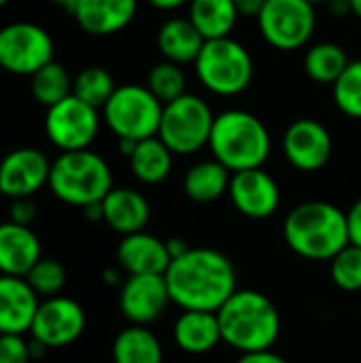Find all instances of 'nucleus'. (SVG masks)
<instances>
[{
	"label": "nucleus",
	"instance_id": "1",
	"mask_svg": "<svg viewBox=\"0 0 361 363\" xmlns=\"http://www.w3.org/2000/svg\"><path fill=\"white\" fill-rule=\"evenodd\" d=\"M164 279L170 300L183 311L217 313L238 289L230 257L209 247H191L183 257L172 259Z\"/></svg>",
	"mask_w": 361,
	"mask_h": 363
},
{
	"label": "nucleus",
	"instance_id": "2",
	"mask_svg": "<svg viewBox=\"0 0 361 363\" xmlns=\"http://www.w3.org/2000/svg\"><path fill=\"white\" fill-rule=\"evenodd\" d=\"M287 247L311 262H332L349 240L347 213L332 202L311 200L289 211L283 221Z\"/></svg>",
	"mask_w": 361,
	"mask_h": 363
},
{
	"label": "nucleus",
	"instance_id": "3",
	"mask_svg": "<svg viewBox=\"0 0 361 363\" xmlns=\"http://www.w3.org/2000/svg\"><path fill=\"white\" fill-rule=\"evenodd\" d=\"M221 340L240 355L270 351L281 334V315L274 302L255 289H236L217 311Z\"/></svg>",
	"mask_w": 361,
	"mask_h": 363
},
{
	"label": "nucleus",
	"instance_id": "4",
	"mask_svg": "<svg viewBox=\"0 0 361 363\" xmlns=\"http://www.w3.org/2000/svg\"><path fill=\"white\" fill-rule=\"evenodd\" d=\"M209 149L230 172L262 168L270 157L272 140L264 121L243 108H228L215 115Z\"/></svg>",
	"mask_w": 361,
	"mask_h": 363
},
{
	"label": "nucleus",
	"instance_id": "5",
	"mask_svg": "<svg viewBox=\"0 0 361 363\" xmlns=\"http://www.w3.org/2000/svg\"><path fill=\"white\" fill-rule=\"evenodd\" d=\"M47 187L64 204L85 208L106 198L113 189V172L106 160L91 149L64 151L51 162Z\"/></svg>",
	"mask_w": 361,
	"mask_h": 363
},
{
	"label": "nucleus",
	"instance_id": "6",
	"mask_svg": "<svg viewBox=\"0 0 361 363\" xmlns=\"http://www.w3.org/2000/svg\"><path fill=\"white\" fill-rule=\"evenodd\" d=\"M194 68L202 87L215 96L243 94L255 74L249 49L232 36L206 40L194 62Z\"/></svg>",
	"mask_w": 361,
	"mask_h": 363
},
{
	"label": "nucleus",
	"instance_id": "7",
	"mask_svg": "<svg viewBox=\"0 0 361 363\" xmlns=\"http://www.w3.org/2000/svg\"><path fill=\"white\" fill-rule=\"evenodd\" d=\"M164 104L147 85L126 83L115 89L102 108V119L117 140H145L157 136Z\"/></svg>",
	"mask_w": 361,
	"mask_h": 363
},
{
	"label": "nucleus",
	"instance_id": "8",
	"mask_svg": "<svg viewBox=\"0 0 361 363\" xmlns=\"http://www.w3.org/2000/svg\"><path fill=\"white\" fill-rule=\"evenodd\" d=\"M215 113L209 102L196 94H185L164 104L157 136L174 155H191L209 147Z\"/></svg>",
	"mask_w": 361,
	"mask_h": 363
},
{
	"label": "nucleus",
	"instance_id": "9",
	"mask_svg": "<svg viewBox=\"0 0 361 363\" xmlns=\"http://www.w3.org/2000/svg\"><path fill=\"white\" fill-rule=\"evenodd\" d=\"M51 34L32 21H13L0 28V68L17 74L32 77L36 70L53 62Z\"/></svg>",
	"mask_w": 361,
	"mask_h": 363
},
{
	"label": "nucleus",
	"instance_id": "10",
	"mask_svg": "<svg viewBox=\"0 0 361 363\" xmlns=\"http://www.w3.org/2000/svg\"><path fill=\"white\" fill-rule=\"evenodd\" d=\"M264 40L279 51L304 47L317 26L315 6L306 0H266L257 17Z\"/></svg>",
	"mask_w": 361,
	"mask_h": 363
},
{
	"label": "nucleus",
	"instance_id": "11",
	"mask_svg": "<svg viewBox=\"0 0 361 363\" xmlns=\"http://www.w3.org/2000/svg\"><path fill=\"white\" fill-rule=\"evenodd\" d=\"M100 132V111L74 96L47 108L45 134L53 147L64 151L89 149Z\"/></svg>",
	"mask_w": 361,
	"mask_h": 363
},
{
	"label": "nucleus",
	"instance_id": "12",
	"mask_svg": "<svg viewBox=\"0 0 361 363\" xmlns=\"http://www.w3.org/2000/svg\"><path fill=\"white\" fill-rule=\"evenodd\" d=\"M85 323V311L79 302L72 298L55 296L45 298L38 304L30 334L47 349H62L81 338Z\"/></svg>",
	"mask_w": 361,
	"mask_h": 363
},
{
	"label": "nucleus",
	"instance_id": "13",
	"mask_svg": "<svg viewBox=\"0 0 361 363\" xmlns=\"http://www.w3.org/2000/svg\"><path fill=\"white\" fill-rule=\"evenodd\" d=\"M332 151L334 140L330 130L313 117L296 119L283 134L285 160L300 172H317L326 168Z\"/></svg>",
	"mask_w": 361,
	"mask_h": 363
},
{
	"label": "nucleus",
	"instance_id": "14",
	"mask_svg": "<svg viewBox=\"0 0 361 363\" xmlns=\"http://www.w3.org/2000/svg\"><path fill=\"white\" fill-rule=\"evenodd\" d=\"M51 162L36 147L13 149L0 160V194L9 200L32 198L49 183Z\"/></svg>",
	"mask_w": 361,
	"mask_h": 363
},
{
	"label": "nucleus",
	"instance_id": "15",
	"mask_svg": "<svg viewBox=\"0 0 361 363\" xmlns=\"http://www.w3.org/2000/svg\"><path fill=\"white\" fill-rule=\"evenodd\" d=\"M228 196L234 208L249 219H268L281 204L279 183L264 168L232 172Z\"/></svg>",
	"mask_w": 361,
	"mask_h": 363
},
{
	"label": "nucleus",
	"instance_id": "16",
	"mask_svg": "<svg viewBox=\"0 0 361 363\" xmlns=\"http://www.w3.org/2000/svg\"><path fill=\"white\" fill-rule=\"evenodd\" d=\"M170 291L164 274L128 277L119 289V311L132 325L157 321L170 304Z\"/></svg>",
	"mask_w": 361,
	"mask_h": 363
},
{
	"label": "nucleus",
	"instance_id": "17",
	"mask_svg": "<svg viewBox=\"0 0 361 363\" xmlns=\"http://www.w3.org/2000/svg\"><path fill=\"white\" fill-rule=\"evenodd\" d=\"M138 11V0H79L72 17L91 36H111L126 30Z\"/></svg>",
	"mask_w": 361,
	"mask_h": 363
},
{
	"label": "nucleus",
	"instance_id": "18",
	"mask_svg": "<svg viewBox=\"0 0 361 363\" xmlns=\"http://www.w3.org/2000/svg\"><path fill=\"white\" fill-rule=\"evenodd\" d=\"M117 262L128 277L140 274H166L170 266V253L166 240H160L153 234L136 232L121 238L117 247Z\"/></svg>",
	"mask_w": 361,
	"mask_h": 363
},
{
	"label": "nucleus",
	"instance_id": "19",
	"mask_svg": "<svg viewBox=\"0 0 361 363\" xmlns=\"http://www.w3.org/2000/svg\"><path fill=\"white\" fill-rule=\"evenodd\" d=\"M38 296L21 277L0 274V334L30 332L38 311Z\"/></svg>",
	"mask_w": 361,
	"mask_h": 363
},
{
	"label": "nucleus",
	"instance_id": "20",
	"mask_svg": "<svg viewBox=\"0 0 361 363\" xmlns=\"http://www.w3.org/2000/svg\"><path fill=\"white\" fill-rule=\"evenodd\" d=\"M40 257V240L32 228L11 221L0 223V274L23 279Z\"/></svg>",
	"mask_w": 361,
	"mask_h": 363
},
{
	"label": "nucleus",
	"instance_id": "21",
	"mask_svg": "<svg viewBox=\"0 0 361 363\" xmlns=\"http://www.w3.org/2000/svg\"><path fill=\"white\" fill-rule=\"evenodd\" d=\"M102 211L104 223L121 236L143 232L151 217L147 198L132 187H113L102 200Z\"/></svg>",
	"mask_w": 361,
	"mask_h": 363
},
{
	"label": "nucleus",
	"instance_id": "22",
	"mask_svg": "<svg viewBox=\"0 0 361 363\" xmlns=\"http://www.w3.org/2000/svg\"><path fill=\"white\" fill-rule=\"evenodd\" d=\"M172 336L177 347L189 355L211 353L219 342H223L217 313L204 311H183L174 321Z\"/></svg>",
	"mask_w": 361,
	"mask_h": 363
},
{
	"label": "nucleus",
	"instance_id": "23",
	"mask_svg": "<svg viewBox=\"0 0 361 363\" xmlns=\"http://www.w3.org/2000/svg\"><path fill=\"white\" fill-rule=\"evenodd\" d=\"M202 34L189 21V17H172L164 21L157 30V49L164 60L179 66L194 64L204 47Z\"/></svg>",
	"mask_w": 361,
	"mask_h": 363
},
{
	"label": "nucleus",
	"instance_id": "24",
	"mask_svg": "<svg viewBox=\"0 0 361 363\" xmlns=\"http://www.w3.org/2000/svg\"><path fill=\"white\" fill-rule=\"evenodd\" d=\"M232 172L215 157L194 164L183 177V191L198 204H211L230 189Z\"/></svg>",
	"mask_w": 361,
	"mask_h": 363
},
{
	"label": "nucleus",
	"instance_id": "25",
	"mask_svg": "<svg viewBox=\"0 0 361 363\" xmlns=\"http://www.w3.org/2000/svg\"><path fill=\"white\" fill-rule=\"evenodd\" d=\"M174 153L160 140V136H151L138 140L132 155L128 157L132 174L145 185L164 183L172 172Z\"/></svg>",
	"mask_w": 361,
	"mask_h": 363
},
{
	"label": "nucleus",
	"instance_id": "26",
	"mask_svg": "<svg viewBox=\"0 0 361 363\" xmlns=\"http://www.w3.org/2000/svg\"><path fill=\"white\" fill-rule=\"evenodd\" d=\"M187 17L204 40H215L232 34L238 21V11L234 0H191Z\"/></svg>",
	"mask_w": 361,
	"mask_h": 363
},
{
	"label": "nucleus",
	"instance_id": "27",
	"mask_svg": "<svg viewBox=\"0 0 361 363\" xmlns=\"http://www.w3.org/2000/svg\"><path fill=\"white\" fill-rule=\"evenodd\" d=\"M115 363H164L160 338L145 325H130L121 330L113 342Z\"/></svg>",
	"mask_w": 361,
	"mask_h": 363
},
{
	"label": "nucleus",
	"instance_id": "28",
	"mask_svg": "<svg viewBox=\"0 0 361 363\" xmlns=\"http://www.w3.org/2000/svg\"><path fill=\"white\" fill-rule=\"evenodd\" d=\"M347 51L336 43H317L304 53V72L321 85H334L349 66Z\"/></svg>",
	"mask_w": 361,
	"mask_h": 363
},
{
	"label": "nucleus",
	"instance_id": "29",
	"mask_svg": "<svg viewBox=\"0 0 361 363\" xmlns=\"http://www.w3.org/2000/svg\"><path fill=\"white\" fill-rule=\"evenodd\" d=\"M30 94L40 106L51 108L72 96V77L66 66L53 60L30 77Z\"/></svg>",
	"mask_w": 361,
	"mask_h": 363
},
{
	"label": "nucleus",
	"instance_id": "30",
	"mask_svg": "<svg viewBox=\"0 0 361 363\" xmlns=\"http://www.w3.org/2000/svg\"><path fill=\"white\" fill-rule=\"evenodd\" d=\"M115 89L117 85L113 74L102 66H87L77 77H72V96L98 111L104 108Z\"/></svg>",
	"mask_w": 361,
	"mask_h": 363
},
{
	"label": "nucleus",
	"instance_id": "31",
	"mask_svg": "<svg viewBox=\"0 0 361 363\" xmlns=\"http://www.w3.org/2000/svg\"><path fill=\"white\" fill-rule=\"evenodd\" d=\"M147 89L162 102L168 104L181 96L187 94V79L179 64L162 60L155 66H151L147 74Z\"/></svg>",
	"mask_w": 361,
	"mask_h": 363
},
{
	"label": "nucleus",
	"instance_id": "32",
	"mask_svg": "<svg viewBox=\"0 0 361 363\" xmlns=\"http://www.w3.org/2000/svg\"><path fill=\"white\" fill-rule=\"evenodd\" d=\"M332 98L343 115L361 119V60L349 62L345 72L332 85Z\"/></svg>",
	"mask_w": 361,
	"mask_h": 363
},
{
	"label": "nucleus",
	"instance_id": "33",
	"mask_svg": "<svg viewBox=\"0 0 361 363\" xmlns=\"http://www.w3.org/2000/svg\"><path fill=\"white\" fill-rule=\"evenodd\" d=\"M23 279L36 296L55 298L66 285V268L53 257H40Z\"/></svg>",
	"mask_w": 361,
	"mask_h": 363
},
{
	"label": "nucleus",
	"instance_id": "34",
	"mask_svg": "<svg viewBox=\"0 0 361 363\" xmlns=\"http://www.w3.org/2000/svg\"><path fill=\"white\" fill-rule=\"evenodd\" d=\"M330 274L338 289L347 294L361 291V247L355 245L345 247L330 262Z\"/></svg>",
	"mask_w": 361,
	"mask_h": 363
},
{
	"label": "nucleus",
	"instance_id": "35",
	"mask_svg": "<svg viewBox=\"0 0 361 363\" xmlns=\"http://www.w3.org/2000/svg\"><path fill=\"white\" fill-rule=\"evenodd\" d=\"M0 363H32L30 342L19 334H0Z\"/></svg>",
	"mask_w": 361,
	"mask_h": 363
},
{
	"label": "nucleus",
	"instance_id": "36",
	"mask_svg": "<svg viewBox=\"0 0 361 363\" xmlns=\"http://www.w3.org/2000/svg\"><path fill=\"white\" fill-rule=\"evenodd\" d=\"M36 219V204L32 198H15L9 204V221L30 228Z\"/></svg>",
	"mask_w": 361,
	"mask_h": 363
},
{
	"label": "nucleus",
	"instance_id": "37",
	"mask_svg": "<svg viewBox=\"0 0 361 363\" xmlns=\"http://www.w3.org/2000/svg\"><path fill=\"white\" fill-rule=\"evenodd\" d=\"M347 225H349V240L351 245L361 247V198L353 202L347 211Z\"/></svg>",
	"mask_w": 361,
	"mask_h": 363
},
{
	"label": "nucleus",
	"instance_id": "38",
	"mask_svg": "<svg viewBox=\"0 0 361 363\" xmlns=\"http://www.w3.org/2000/svg\"><path fill=\"white\" fill-rule=\"evenodd\" d=\"M234 6L238 11V17L257 19L266 6V0H234Z\"/></svg>",
	"mask_w": 361,
	"mask_h": 363
},
{
	"label": "nucleus",
	"instance_id": "39",
	"mask_svg": "<svg viewBox=\"0 0 361 363\" xmlns=\"http://www.w3.org/2000/svg\"><path fill=\"white\" fill-rule=\"evenodd\" d=\"M236 363H289L285 357L277 355L272 349L270 351H260V353H247L240 355V359Z\"/></svg>",
	"mask_w": 361,
	"mask_h": 363
},
{
	"label": "nucleus",
	"instance_id": "40",
	"mask_svg": "<svg viewBox=\"0 0 361 363\" xmlns=\"http://www.w3.org/2000/svg\"><path fill=\"white\" fill-rule=\"evenodd\" d=\"M166 247H168L170 259H179V257H183L191 249L189 242H185L183 238H170V240H166Z\"/></svg>",
	"mask_w": 361,
	"mask_h": 363
},
{
	"label": "nucleus",
	"instance_id": "41",
	"mask_svg": "<svg viewBox=\"0 0 361 363\" xmlns=\"http://www.w3.org/2000/svg\"><path fill=\"white\" fill-rule=\"evenodd\" d=\"M328 6H330L332 15H336V17H343V15H349V13L353 15V11H351V0H330Z\"/></svg>",
	"mask_w": 361,
	"mask_h": 363
},
{
	"label": "nucleus",
	"instance_id": "42",
	"mask_svg": "<svg viewBox=\"0 0 361 363\" xmlns=\"http://www.w3.org/2000/svg\"><path fill=\"white\" fill-rule=\"evenodd\" d=\"M147 2L151 6L160 9V11H174V9H179L183 4H189L191 0H147Z\"/></svg>",
	"mask_w": 361,
	"mask_h": 363
},
{
	"label": "nucleus",
	"instance_id": "43",
	"mask_svg": "<svg viewBox=\"0 0 361 363\" xmlns=\"http://www.w3.org/2000/svg\"><path fill=\"white\" fill-rule=\"evenodd\" d=\"M83 215L87 221H104V211H102V202H96V204H89L83 208Z\"/></svg>",
	"mask_w": 361,
	"mask_h": 363
},
{
	"label": "nucleus",
	"instance_id": "44",
	"mask_svg": "<svg viewBox=\"0 0 361 363\" xmlns=\"http://www.w3.org/2000/svg\"><path fill=\"white\" fill-rule=\"evenodd\" d=\"M119 277H121V274H119L117 270H106V272H104V281H106L109 285H121Z\"/></svg>",
	"mask_w": 361,
	"mask_h": 363
},
{
	"label": "nucleus",
	"instance_id": "45",
	"mask_svg": "<svg viewBox=\"0 0 361 363\" xmlns=\"http://www.w3.org/2000/svg\"><path fill=\"white\" fill-rule=\"evenodd\" d=\"M51 4H55V6H62V9H66V11H70L72 13V9L77 6V2L79 0H49Z\"/></svg>",
	"mask_w": 361,
	"mask_h": 363
},
{
	"label": "nucleus",
	"instance_id": "46",
	"mask_svg": "<svg viewBox=\"0 0 361 363\" xmlns=\"http://www.w3.org/2000/svg\"><path fill=\"white\" fill-rule=\"evenodd\" d=\"M351 11L357 19H361V0H351Z\"/></svg>",
	"mask_w": 361,
	"mask_h": 363
},
{
	"label": "nucleus",
	"instance_id": "47",
	"mask_svg": "<svg viewBox=\"0 0 361 363\" xmlns=\"http://www.w3.org/2000/svg\"><path fill=\"white\" fill-rule=\"evenodd\" d=\"M306 2H309V4H313V6H315V4H328V2H330V0H306Z\"/></svg>",
	"mask_w": 361,
	"mask_h": 363
},
{
	"label": "nucleus",
	"instance_id": "48",
	"mask_svg": "<svg viewBox=\"0 0 361 363\" xmlns=\"http://www.w3.org/2000/svg\"><path fill=\"white\" fill-rule=\"evenodd\" d=\"M6 2H9V0H0V9H2V6H4Z\"/></svg>",
	"mask_w": 361,
	"mask_h": 363
}]
</instances>
